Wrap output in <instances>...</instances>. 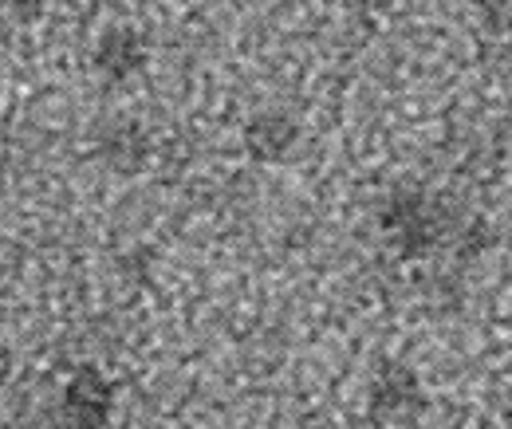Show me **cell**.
Segmentation results:
<instances>
[{
  "instance_id": "1",
  "label": "cell",
  "mask_w": 512,
  "mask_h": 429,
  "mask_svg": "<svg viewBox=\"0 0 512 429\" xmlns=\"http://www.w3.org/2000/svg\"><path fill=\"white\" fill-rule=\"evenodd\" d=\"M430 410V394L418 370L406 363H383L367 382V418L375 426H410Z\"/></svg>"
},
{
  "instance_id": "7",
  "label": "cell",
  "mask_w": 512,
  "mask_h": 429,
  "mask_svg": "<svg viewBox=\"0 0 512 429\" xmlns=\"http://www.w3.org/2000/svg\"><path fill=\"white\" fill-rule=\"evenodd\" d=\"M264 4H272V8H292V4H300V0H264Z\"/></svg>"
},
{
  "instance_id": "8",
  "label": "cell",
  "mask_w": 512,
  "mask_h": 429,
  "mask_svg": "<svg viewBox=\"0 0 512 429\" xmlns=\"http://www.w3.org/2000/svg\"><path fill=\"white\" fill-rule=\"evenodd\" d=\"M178 429H190V426H178Z\"/></svg>"
},
{
  "instance_id": "2",
  "label": "cell",
  "mask_w": 512,
  "mask_h": 429,
  "mask_svg": "<svg viewBox=\"0 0 512 429\" xmlns=\"http://www.w3.org/2000/svg\"><path fill=\"white\" fill-rule=\"evenodd\" d=\"M442 213L438 205L422 193V189H398L386 197L383 209V233L390 237V245L402 256H422L442 241Z\"/></svg>"
},
{
  "instance_id": "6",
  "label": "cell",
  "mask_w": 512,
  "mask_h": 429,
  "mask_svg": "<svg viewBox=\"0 0 512 429\" xmlns=\"http://www.w3.org/2000/svg\"><path fill=\"white\" fill-rule=\"evenodd\" d=\"M95 154H99V162H103L111 174L134 178V174H142L146 162H150V134L142 130V123H134V119H119V123H111L99 134Z\"/></svg>"
},
{
  "instance_id": "5",
  "label": "cell",
  "mask_w": 512,
  "mask_h": 429,
  "mask_svg": "<svg viewBox=\"0 0 512 429\" xmlns=\"http://www.w3.org/2000/svg\"><path fill=\"white\" fill-rule=\"evenodd\" d=\"M146 60H150V44L134 24H111L91 52V63L103 83H127L146 67Z\"/></svg>"
},
{
  "instance_id": "3",
  "label": "cell",
  "mask_w": 512,
  "mask_h": 429,
  "mask_svg": "<svg viewBox=\"0 0 512 429\" xmlns=\"http://www.w3.org/2000/svg\"><path fill=\"white\" fill-rule=\"evenodd\" d=\"M115 410V386L99 367L71 370L60 394V418L67 429H107Z\"/></svg>"
},
{
  "instance_id": "4",
  "label": "cell",
  "mask_w": 512,
  "mask_h": 429,
  "mask_svg": "<svg viewBox=\"0 0 512 429\" xmlns=\"http://www.w3.org/2000/svg\"><path fill=\"white\" fill-rule=\"evenodd\" d=\"M241 146L260 166L288 162L300 146V119L292 111H280V107L256 111V115H249V123L241 126Z\"/></svg>"
}]
</instances>
